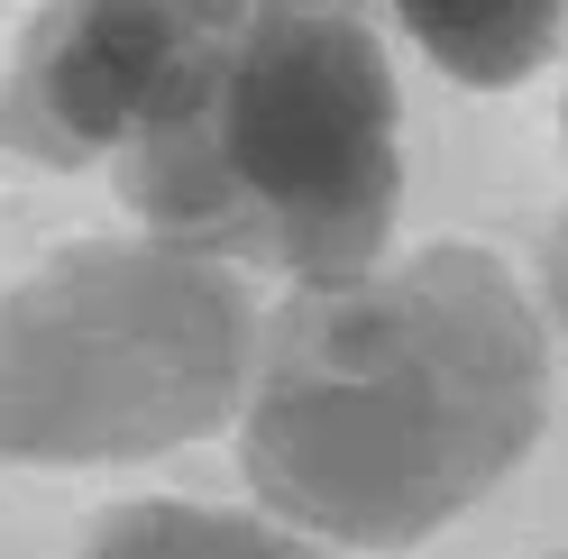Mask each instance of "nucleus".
<instances>
[{
  "label": "nucleus",
  "instance_id": "obj_2",
  "mask_svg": "<svg viewBox=\"0 0 568 559\" xmlns=\"http://www.w3.org/2000/svg\"><path fill=\"white\" fill-rule=\"evenodd\" d=\"M111 174L156 248L348 285L395 230V74L348 10H193Z\"/></svg>",
  "mask_w": 568,
  "mask_h": 559
},
{
  "label": "nucleus",
  "instance_id": "obj_1",
  "mask_svg": "<svg viewBox=\"0 0 568 559\" xmlns=\"http://www.w3.org/2000/svg\"><path fill=\"white\" fill-rule=\"evenodd\" d=\"M541 331L468 238L303 285L257 339L247 486L331 541H422L541 431Z\"/></svg>",
  "mask_w": 568,
  "mask_h": 559
},
{
  "label": "nucleus",
  "instance_id": "obj_7",
  "mask_svg": "<svg viewBox=\"0 0 568 559\" xmlns=\"http://www.w3.org/2000/svg\"><path fill=\"white\" fill-rule=\"evenodd\" d=\"M541 285H550V303H559V322H568V212L550 221V248H541Z\"/></svg>",
  "mask_w": 568,
  "mask_h": 559
},
{
  "label": "nucleus",
  "instance_id": "obj_6",
  "mask_svg": "<svg viewBox=\"0 0 568 559\" xmlns=\"http://www.w3.org/2000/svg\"><path fill=\"white\" fill-rule=\"evenodd\" d=\"M559 10H413V38L458 83H514L559 47Z\"/></svg>",
  "mask_w": 568,
  "mask_h": 559
},
{
  "label": "nucleus",
  "instance_id": "obj_4",
  "mask_svg": "<svg viewBox=\"0 0 568 559\" xmlns=\"http://www.w3.org/2000/svg\"><path fill=\"white\" fill-rule=\"evenodd\" d=\"M193 38V10H47L28 19L10 92H0V148L38 165H120V148L148 129L156 92L174 83V55Z\"/></svg>",
  "mask_w": 568,
  "mask_h": 559
},
{
  "label": "nucleus",
  "instance_id": "obj_5",
  "mask_svg": "<svg viewBox=\"0 0 568 559\" xmlns=\"http://www.w3.org/2000/svg\"><path fill=\"white\" fill-rule=\"evenodd\" d=\"M83 559H322V550L284 541L275 522L211 514V505H129L101 522V541Z\"/></svg>",
  "mask_w": 568,
  "mask_h": 559
},
{
  "label": "nucleus",
  "instance_id": "obj_3",
  "mask_svg": "<svg viewBox=\"0 0 568 559\" xmlns=\"http://www.w3.org/2000/svg\"><path fill=\"white\" fill-rule=\"evenodd\" d=\"M257 376L239 275L184 248H64L0 294V459H148Z\"/></svg>",
  "mask_w": 568,
  "mask_h": 559
}]
</instances>
